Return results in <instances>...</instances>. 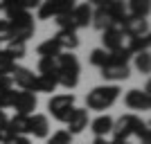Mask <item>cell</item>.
<instances>
[{"mask_svg":"<svg viewBox=\"0 0 151 144\" xmlns=\"http://www.w3.org/2000/svg\"><path fill=\"white\" fill-rule=\"evenodd\" d=\"M120 92L122 90L117 86H97L86 95V106L90 110H106L117 101Z\"/></svg>","mask_w":151,"mask_h":144,"instance_id":"1","label":"cell"},{"mask_svg":"<svg viewBox=\"0 0 151 144\" xmlns=\"http://www.w3.org/2000/svg\"><path fill=\"white\" fill-rule=\"evenodd\" d=\"M7 25L12 32V41L27 43V38L34 36V16L29 11H18L7 18Z\"/></svg>","mask_w":151,"mask_h":144,"instance_id":"2","label":"cell"},{"mask_svg":"<svg viewBox=\"0 0 151 144\" xmlns=\"http://www.w3.org/2000/svg\"><path fill=\"white\" fill-rule=\"evenodd\" d=\"M47 110L52 113V117L57 122H68L72 110H75V95L65 92V95H54L50 101H47Z\"/></svg>","mask_w":151,"mask_h":144,"instance_id":"3","label":"cell"},{"mask_svg":"<svg viewBox=\"0 0 151 144\" xmlns=\"http://www.w3.org/2000/svg\"><path fill=\"white\" fill-rule=\"evenodd\" d=\"M138 122H140V117H138V115H133V113L122 115L120 119H115V122H113V131H111V133H113V140H117V142H126L129 135L135 133Z\"/></svg>","mask_w":151,"mask_h":144,"instance_id":"4","label":"cell"},{"mask_svg":"<svg viewBox=\"0 0 151 144\" xmlns=\"http://www.w3.org/2000/svg\"><path fill=\"white\" fill-rule=\"evenodd\" d=\"M72 7H75L72 0H45V2L38 5V18L45 20V18H52V16L59 18L63 14L72 11Z\"/></svg>","mask_w":151,"mask_h":144,"instance_id":"5","label":"cell"},{"mask_svg":"<svg viewBox=\"0 0 151 144\" xmlns=\"http://www.w3.org/2000/svg\"><path fill=\"white\" fill-rule=\"evenodd\" d=\"M124 104L131 110H149L151 108V95H147L145 90H138V88H133L129 92L124 95Z\"/></svg>","mask_w":151,"mask_h":144,"instance_id":"6","label":"cell"},{"mask_svg":"<svg viewBox=\"0 0 151 144\" xmlns=\"http://www.w3.org/2000/svg\"><path fill=\"white\" fill-rule=\"evenodd\" d=\"M124 38H135V36H147L149 34V20L142 18H126L120 25Z\"/></svg>","mask_w":151,"mask_h":144,"instance_id":"7","label":"cell"},{"mask_svg":"<svg viewBox=\"0 0 151 144\" xmlns=\"http://www.w3.org/2000/svg\"><path fill=\"white\" fill-rule=\"evenodd\" d=\"M101 43H104L101 50H106L108 54H111V52L124 47V34H122L120 27H111V29L101 32Z\"/></svg>","mask_w":151,"mask_h":144,"instance_id":"8","label":"cell"},{"mask_svg":"<svg viewBox=\"0 0 151 144\" xmlns=\"http://www.w3.org/2000/svg\"><path fill=\"white\" fill-rule=\"evenodd\" d=\"M14 108L18 110L16 115H27V117H29V115L36 110V95H34V92H27V90H20V92L16 95Z\"/></svg>","mask_w":151,"mask_h":144,"instance_id":"9","label":"cell"},{"mask_svg":"<svg viewBox=\"0 0 151 144\" xmlns=\"http://www.w3.org/2000/svg\"><path fill=\"white\" fill-rule=\"evenodd\" d=\"M65 124H68L70 135H77V133L86 131V128H88V110H86V108H75Z\"/></svg>","mask_w":151,"mask_h":144,"instance_id":"10","label":"cell"},{"mask_svg":"<svg viewBox=\"0 0 151 144\" xmlns=\"http://www.w3.org/2000/svg\"><path fill=\"white\" fill-rule=\"evenodd\" d=\"M34 72L27 68H18L16 65V70L12 72V83H16V86L20 88V90H27V92H32L34 90Z\"/></svg>","mask_w":151,"mask_h":144,"instance_id":"11","label":"cell"},{"mask_svg":"<svg viewBox=\"0 0 151 144\" xmlns=\"http://www.w3.org/2000/svg\"><path fill=\"white\" fill-rule=\"evenodd\" d=\"M95 2H97V9H95L93 16H90L93 27H95V29H99V32H106V29H111V27H115L113 20H111V16H108L106 9H104V2H101V0H95Z\"/></svg>","mask_w":151,"mask_h":144,"instance_id":"12","label":"cell"},{"mask_svg":"<svg viewBox=\"0 0 151 144\" xmlns=\"http://www.w3.org/2000/svg\"><path fill=\"white\" fill-rule=\"evenodd\" d=\"M57 72H70V75H79L81 65L77 61V57L72 52H61L57 57Z\"/></svg>","mask_w":151,"mask_h":144,"instance_id":"13","label":"cell"},{"mask_svg":"<svg viewBox=\"0 0 151 144\" xmlns=\"http://www.w3.org/2000/svg\"><path fill=\"white\" fill-rule=\"evenodd\" d=\"M104 9H106V14L111 16V20H113V25H115V27H120L122 23L129 18V14H126V5H124V2H120V0L104 2Z\"/></svg>","mask_w":151,"mask_h":144,"instance_id":"14","label":"cell"},{"mask_svg":"<svg viewBox=\"0 0 151 144\" xmlns=\"http://www.w3.org/2000/svg\"><path fill=\"white\" fill-rule=\"evenodd\" d=\"M54 41L59 43V47H61V52H72L79 47V36H77V32H68V29H59L57 34H54Z\"/></svg>","mask_w":151,"mask_h":144,"instance_id":"15","label":"cell"},{"mask_svg":"<svg viewBox=\"0 0 151 144\" xmlns=\"http://www.w3.org/2000/svg\"><path fill=\"white\" fill-rule=\"evenodd\" d=\"M101 77L108 79V81H122V79L131 77V68L129 65H117V63H108V65L101 68Z\"/></svg>","mask_w":151,"mask_h":144,"instance_id":"16","label":"cell"},{"mask_svg":"<svg viewBox=\"0 0 151 144\" xmlns=\"http://www.w3.org/2000/svg\"><path fill=\"white\" fill-rule=\"evenodd\" d=\"M113 122L115 119L111 115H99L90 122V131L95 133V138H106L108 133L113 131Z\"/></svg>","mask_w":151,"mask_h":144,"instance_id":"17","label":"cell"},{"mask_svg":"<svg viewBox=\"0 0 151 144\" xmlns=\"http://www.w3.org/2000/svg\"><path fill=\"white\" fill-rule=\"evenodd\" d=\"M29 133L34 138H47L50 135V122L45 115H29Z\"/></svg>","mask_w":151,"mask_h":144,"instance_id":"18","label":"cell"},{"mask_svg":"<svg viewBox=\"0 0 151 144\" xmlns=\"http://www.w3.org/2000/svg\"><path fill=\"white\" fill-rule=\"evenodd\" d=\"M126 14H129V18L147 20V16H149V2H147V0H131V2L126 5Z\"/></svg>","mask_w":151,"mask_h":144,"instance_id":"19","label":"cell"},{"mask_svg":"<svg viewBox=\"0 0 151 144\" xmlns=\"http://www.w3.org/2000/svg\"><path fill=\"white\" fill-rule=\"evenodd\" d=\"M149 45H151V34H147V36L129 38V45H126V50L131 52V54H140V52H149Z\"/></svg>","mask_w":151,"mask_h":144,"instance_id":"20","label":"cell"},{"mask_svg":"<svg viewBox=\"0 0 151 144\" xmlns=\"http://www.w3.org/2000/svg\"><path fill=\"white\" fill-rule=\"evenodd\" d=\"M54 90H57V79H54V77L36 75V79H34V90H32V92H54Z\"/></svg>","mask_w":151,"mask_h":144,"instance_id":"21","label":"cell"},{"mask_svg":"<svg viewBox=\"0 0 151 144\" xmlns=\"http://www.w3.org/2000/svg\"><path fill=\"white\" fill-rule=\"evenodd\" d=\"M36 52L38 54H41V59H57L59 54H61V47H59V43L57 41H54V38H47V41H45V43H41L36 47Z\"/></svg>","mask_w":151,"mask_h":144,"instance_id":"22","label":"cell"},{"mask_svg":"<svg viewBox=\"0 0 151 144\" xmlns=\"http://www.w3.org/2000/svg\"><path fill=\"white\" fill-rule=\"evenodd\" d=\"M14 70H16V61H14L5 50H0V75L2 77H12Z\"/></svg>","mask_w":151,"mask_h":144,"instance_id":"23","label":"cell"},{"mask_svg":"<svg viewBox=\"0 0 151 144\" xmlns=\"http://www.w3.org/2000/svg\"><path fill=\"white\" fill-rule=\"evenodd\" d=\"M38 72L43 77H54L57 79V59H41L38 61Z\"/></svg>","mask_w":151,"mask_h":144,"instance_id":"24","label":"cell"},{"mask_svg":"<svg viewBox=\"0 0 151 144\" xmlns=\"http://www.w3.org/2000/svg\"><path fill=\"white\" fill-rule=\"evenodd\" d=\"M90 63H93V65H97V68H104V65H108V63H111V54H108L106 50L97 47V50L90 52Z\"/></svg>","mask_w":151,"mask_h":144,"instance_id":"25","label":"cell"},{"mask_svg":"<svg viewBox=\"0 0 151 144\" xmlns=\"http://www.w3.org/2000/svg\"><path fill=\"white\" fill-rule=\"evenodd\" d=\"M25 50H27L25 43H18V41H9V43H7V47H5V52L14 59V61H18V59L25 57Z\"/></svg>","mask_w":151,"mask_h":144,"instance_id":"26","label":"cell"},{"mask_svg":"<svg viewBox=\"0 0 151 144\" xmlns=\"http://www.w3.org/2000/svg\"><path fill=\"white\" fill-rule=\"evenodd\" d=\"M135 68H138L142 75H149V72H151V54H149V52H140V54H135Z\"/></svg>","mask_w":151,"mask_h":144,"instance_id":"27","label":"cell"},{"mask_svg":"<svg viewBox=\"0 0 151 144\" xmlns=\"http://www.w3.org/2000/svg\"><path fill=\"white\" fill-rule=\"evenodd\" d=\"M16 90L14 88H7V90H0V110L5 108H14V101H16Z\"/></svg>","mask_w":151,"mask_h":144,"instance_id":"28","label":"cell"},{"mask_svg":"<svg viewBox=\"0 0 151 144\" xmlns=\"http://www.w3.org/2000/svg\"><path fill=\"white\" fill-rule=\"evenodd\" d=\"M131 57H133V54L126 50V45H124V47H120V50L111 52V63H117V65H129V59H131Z\"/></svg>","mask_w":151,"mask_h":144,"instance_id":"29","label":"cell"},{"mask_svg":"<svg viewBox=\"0 0 151 144\" xmlns=\"http://www.w3.org/2000/svg\"><path fill=\"white\" fill-rule=\"evenodd\" d=\"M47 144H72V135L68 131H57L52 133V138H47Z\"/></svg>","mask_w":151,"mask_h":144,"instance_id":"30","label":"cell"},{"mask_svg":"<svg viewBox=\"0 0 151 144\" xmlns=\"http://www.w3.org/2000/svg\"><path fill=\"white\" fill-rule=\"evenodd\" d=\"M135 135H138V138L142 140V142H147V140H151V131H149V124L140 119V122H138V126H135Z\"/></svg>","mask_w":151,"mask_h":144,"instance_id":"31","label":"cell"},{"mask_svg":"<svg viewBox=\"0 0 151 144\" xmlns=\"http://www.w3.org/2000/svg\"><path fill=\"white\" fill-rule=\"evenodd\" d=\"M7 88H12V77L0 75V90H7Z\"/></svg>","mask_w":151,"mask_h":144,"instance_id":"32","label":"cell"},{"mask_svg":"<svg viewBox=\"0 0 151 144\" xmlns=\"http://www.w3.org/2000/svg\"><path fill=\"white\" fill-rule=\"evenodd\" d=\"M7 124V115H5V110H0V128Z\"/></svg>","mask_w":151,"mask_h":144,"instance_id":"33","label":"cell"},{"mask_svg":"<svg viewBox=\"0 0 151 144\" xmlns=\"http://www.w3.org/2000/svg\"><path fill=\"white\" fill-rule=\"evenodd\" d=\"M93 144H111V142H108L106 138H95V140H93Z\"/></svg>","mask_w":151,"mask_h":144,"instance_id":"34","label":"cell"},{"mask_svg":"<svg viewBox=\"0 0 151 144\" xmlns=\"http://www.w3.org/2000/svg\"><path fill=\"white\" fill-rule=\"evenodd\" d=\"M111 144H131V142H129V140H126V142H117V140H113Z\"/></svg>","mask_w":151,"mask_h":144,"instance_id":"35","label":"cell"},{"mask_svg":"<svg viewBox=\"0 0 151 144\" xmlns=\"http://www.w3.org/2000/svg\"><path fill=\"white\" fill-rule=\"evenodd\" d=\"M142 144H151V140H147V142H142Z\"/></svg>","mask_w":151,"mask_h":144,"instance_id":"36","label":"cell"}]
</instances>
